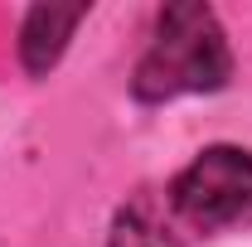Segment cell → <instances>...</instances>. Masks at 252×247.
<instances>
[{"label":"cell","instance_id":"cell-1","mask_svg":"<svg viewBox=\"0 0 252 247\" xmlns=\"http://www.w3.org/2000/svg\"><path fill=\"white\" fill-rule=\"evenodd\" d=\"M233 83V44L204 0H170L156 15V34L131 73V97L160 107L194 93H223Z\"/></svg>","mask_w":252,"mask_h":247},{"label":"cell","instance_id":"cell-2","mask_svg":"<svg viewBox=\"0 0 252 247\" xmlns=\"http://www.w3.org/2000/svg\"><path fill=\"white\" fill-rule=\"evenodd\" d=\"M170 209L199 233L252 228V151L204 146L170 185Z\"/></svg>","mask_w":252,"mask_h":247},{"label":"cell","instance_id":"cell-3","mask_svg":"<svg viewBox=\"0 0 252 247\" xmlns=\"http://www.w3.org/2000/svg\"><path fill=\"white\" fill-rule=\"evenodd\" d=\"M88 15H93V5H30L25 20H20V63H25V73L30 78L54 73Z\"/></svg>","mask_w":252,"mask_h":247},{"label":"cell","instance_id":"cell-4","mask_svg":"<svg viewBox=\"0 0 252 247\" xmlns=\"http://www.w3.org/2000/svg\"><path fill=\"white\" fill-rule=\"evenodd\" d=\"M107 247H185V243H180V233L156 214V204L141 194V199H131V204H122V209L112 214Z\"/></svg>","mask_w":252,"mask_h":247}]
</instances>
